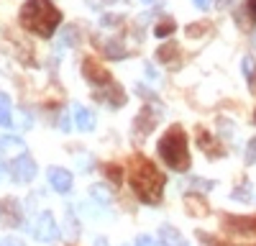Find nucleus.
Here are the masks:
<instances>
[{"label":"nucleus","instance_id":"5701e85b","mask_svg":"<svg viewBox=\"0 0 256 246\" xmlns=\"http://www.w3.org/2000/svg\"><path fill=\"white\" fill-rule=\"evenodd\" d=\"M244 74H246L248 80L254 77V59H251V56H246V59H244Z\"/></svg>","mask_w":256,"mask_h":246},{"label":"nucleus","instance_id":"4be33fe9","mask_svg":"<svg viewBox=\"0 0 256 246\" xmlns=\"http://www.w3.org/2000/svg\"><path fill=\"white\" fill-rule=\"evenodd\" d=\"M136 246H164V244H159V241H154L152 236H146V234H144V236L136 238Z\"/></svg>","mask_w":256,"mask_h":246},{"label":"nucleus","instance_id":"a878e982","mask_svg":"<svg viewBox=\"0 0 256 246\" xmlns=\"http://www.w3.org/2000/svg\"><path fill=\"white\" fill-rule=\"evenodd\" d=\"M254 159H256V141L248 144V162H254Z\"/></svg>","mask_w":256,"mask_h":246},{"label":"nucleus","instance_id":"6ab92c4d","mask_svg":"<svg viewBox=\"0 0 256 246\" xmlns=\"http://www.w3.org/2000/svg\"><path fill=\"white\" fill-rule=\"evenodd\" d=\"M74 36H77V31H74V26H70L67 31L62 34V46H74V44H77Z\"/></svg>","mask_w":256,"mask_h":246},{"label":"nucleus","instance_id":"7ed1b4c3","mask_svg":"<svg viewBox=\"0 0 256 246\" xmlns=\"http://www.w3.org/2000/svg\"><path fill=\"white\" fill-rule=\"evenodd\" d=\"M159 156L172 167L174 172H184L190 167V149H187V134L182 126H172L159 138Z\"/></svg>","mask_w":256,"mask_h":246},{"label":"nucleus","instance_id":"9b49d317","mask_svg":"<svg viewBox=\"0 0 256 246\" xmlns=\"http://www.w3.org/2000/svg\"><path fill=\"white\" fill-rule=\"evenodd\" d=\"M198 141H200V149H202L208 156H223V149H220V146H216L218 141L212 138L205 128H200V131H198Z\"/></svg>","mask_w":256,"mask_h":246},{"label":"nucleus","instance_id":"2f4dec72","mask_svg":"<svg viewBox=\"0 0 256 246\" xmlns=\"http://www.w3.org/2000/svg\"><path fill=\"white\" fill-rule=\"evenodd\" d=\"M141 3H146V6H152V3H154V0H141Z\"/></svg>","mask_w":256,"mask_h":246},{"label":"nucleus","instance_id":"20e7f679","mask_svg":"<svg viewBox=\"0 0 256 246\" xmlns=\"http://www.w3.org/2000/svg\"><path fill=\"white\" fill-rule=\"evenodd\" d=\"M82 74H84V80H88L90 85H95V88H108L110 82H113L110 72L105 70L98 59H92V56L82 59Z\"/></svg>","mask_w":256,"mask_h":246},{"label":"nucleus","instance_id":"f8f14e48","mask_svg":"<svg viewBox=\"0 0 256 246\" xmlns=\"http://www.w3.org/2000/svg\"><path fill=\"white\" fill-rule=\"evenodd\" d=\"M74 123H77V128H80V131H92V126H95V116H92L88 108H77V110H74Z\"/></svg>","mask_w":256,"mask_h":246},{"label":"nucleus","instance_id":"a211bd4d","mask_svg":"<svg viewBox=\"0 0 256 246\" xmlns=\"http://www.w3.org/2000/svg\"><path fill=\"white\" fill-rule=\"evenodd\" d=\"M174 28H177L174 20H164V24H159V26L154 28V34H156L159 38H164V36H169V34H174Z\"/></svg>","mask_w":256,"mask_h":246},{"label":"nucleus","instance_id":"393cba45","mask_svg":"<svg viewBox=\"0 0 256 246\" xmlns=\"http://www.w3.org/2000/svg\"><path fill=\"white\" fill-rule=\"evenodd\" d=\"M202 31H205V26H190V28H187V34H190V36H200Z\"/></svg>","mask_w":256,"mask_h":246},{"label":"nucleus","instance_id":"412c9836","mask_svg":"<svg viewBox=\"0 0 256 246\" xmlns=\"http://www.w3.org/2000/svg\"><path fill=\"white\" fill-rule=\"evenodd\" d=\"M8 146H20V138L18 136H3L0 138V149H8Z\"/></svg>","mask_w":256,"mask_h":246},{"label":"nucleus","instance_id":"7c9ffc66","mask_svg":"<svg viewBox=\"0 0 256 246\" xmlns=\"http://www.w3.org/2000/svg\"><path fill=\"white\" fill-rule=\"evenodd\" d=\"M95 246H108V241H105V238H98V241H95Z\"/></svg>","mask_w":256,"mask_h":246},{"label":"nucleus","instance_id":"ddd939ff","mask_svg":"<svg viewBox=\"0 0 256 246\" xmlns=\"http://www.w3.org/2000/svg\"><path fill=\"white\" fill-rule=\"evenodd\" d=\"M102 52L108 54V59H123V56L128 54L126 46L120 44L118 38H108V41H105V44H102Z\"/></svg>","mask_w":256,"mask_h":246},{"label":"nucleus","instance_id":"aec40b11","mask_svg":"<svg viewBox=\"0 0 256 246\" xmlns=\"http://www.w3.org/2000/svg\"><path fill=\"white\" fill-rule=\"evenodd\" d=\"M105 174H108L116 184L120 182V167H118V164H105Z\"/></svg>","mask_w":256,"mask_h":246},{"label":"nucleus","instance_id":"f3484780","mask_svg":"<svg viewBox=\"0 0 256 246\" xmlns=\"http://www.w3.org/2000/svg\"><path fill=\"white\" fill-rule=\"evenodd\" d=\"M162 238H164V246H187V241L169 226H162Z\"/></svg>","mask_w":256,"mask_h":246},{"label":"nucleus","instance_id":"c756f323","mask_svg":"<svg viewBox=\"0 0 256 246\" xmlns=\"http://www.w3.org/2000/svg\"><path fill=\"white\" fill-rule=\"evenodd\" d=\"M195 6H198V8H202V10H205V8H208V6H210V3H208V0H195Z\"/></svg>","mask_w":256,"mask_h":246},{"label":"nucleus","instance_id":"2eb2a0df","mask_svg":"<svg viewBox=\"0 0 256 246\" xmlns=\"http://www.w3.org/2000/svg\"><path fill=\"white\" fill-rule=\"evenodd\" d=\"M0 126H6V128H10V126H13L10 100H8V95H3V92H0Z\"/></svg>","mask_w":256,"mask_h":246},{"label":"nucleus","instance_id":"6e6552de","mask_svg":"<svg viewBox=\"0 0 256 246\" xmlns=\"http://www.w3.org/2000/svg\"><path fill=\"white\" fill-rule=\"evenodd\" d=\"M223 223L233 234H256V216H226Z\"/></svg>","mask_w":256,"mask_h":246},{"label":"nucleus","instance_id":"f257e3e1","mask_svg":"<svg viewBox=\"0 0 256 246\" xmlns=\"http://www.w3.org/2000/svg\"><path fill=\"white\" fill-rule=\"evenodd\" d=\"M128 182L136 192V198L141 202H148V205H156L162 200V192H164V174L156 170V164L152 159H146L141 154H136L128 164Z\"/></svg>","mask_w":256,"mask_h":246},{"label":"nucleus","instance_id":"0eeeda50","mask_svg":"<svg viewBox=\"0 0 256 246\" xmlns=\"http://www.w3.org/2000/svg\"><path fill=\"white\" fill-rule=\"evenodd\" d=\"M20 218H24V210H20L18 200H13V198L0 200V220H3L6 226L16 228V226H20Z\"/></svg>","mask_w":256,"mask_h":246},{"label":"nucleus","instance_id":"1a4fd4ad","mask_svg":"<svg viewBox=\"0 0 256 246\" xmlns=\"http://www.w3.org/2000/svg\"><path fill=\"white\" fill-rule=\"evenodd\" d=\"M49 182L56 192H70L72 190V174L67 170H59V167L49 170Z\"/></svg>","mask_w":256,"mask_h":246},{"label":"nucleus","instance_id":"bb28decb","mask_svg":"<svg viewBox=\"0 0 256 246\" xmlns=\"http://www.w3.org/2000/svg\"><path fill=\"white\" fill-rule=\"evenodd\" d=\"M0 246H24V244H20L18 238H6V241L0 244Z\"/></svg>","mask_w":256,"mask_h":246},{"label":"nucleus","instance_id":"9d476101","mask_svg":"<svg viewBox=\"0 0 256 246\" xmlns=\"http://www.w3.org/2000/svg\"><path fill=\"white\" fill-rule=\"evenodd\" d=\"M95 100H100V102H110L113 108H120L123 102H126V92H123V88L120 85H116V82H110L108 85V92H95Z\"/></svg>","mask_w":256,"mask_h":246},{"label":"nucleus","instance_id":"b1692460","mask_svg":"<svg viewBox=\"0 0 256 246\" xmlns=\"http://www.w3.org/2000/svg\"><path fill=\"white\" fill-rule=\"evenodd\" d=\"M92 195H95V198H100V200H102L105 205H108V200H110V195H108V192H105L102 188H92Z\"/></svg>","mask_w":256,"mask_h":246},{"label":"nucleus","instance_id":"39448f33","mask_svg":"<svg viewBox=\"0 0 256 246\" xmlns=\"http://www.w3.org/2000/svg\"><path fill=\"white\" fill-rule=\"evenodd\" d=\"M10 177L20 184H26L36 177V162L28 156V154H18L13 162H10Z\"/></svg>","mask_w":256,"mask_h":246},{"label":"nucleus","instance_id":"f03ea898","mask_svg":"<svg viewBox=\"0 0 256 246\" xmlns=\"http://www.w3.org/2000/svg\"><path fill=\"white\" fill-rule=\"evenodd\" d=\"M18 18H20V26L26 31H31L41 38H49L59 26L62 13L52 0H26V6L20 8Z\"/></svg>","mask_w":256,"mask_h":246},{"label":"nucleus","instance_id":"473e14b6","mask_svg":"<svg viewBox=\"0 0 256 246\" xmlns=\"http://www.w3.org/2000/svg\"><path fill=\"white\" fill-rule=\"evenodd\" d=\"M0 172H3V162H0Z\"/></svg>","mask_w":256,"mask_h":246},{"label":"nucleus","instance_id":"423d86ee","mask_svg":"<svg viewBox=\"0 0 256 246\" xmlns=\"http://www.w3.org/2000/svg\"><path fill=\"white\" fill-rule=\"evenodd\" d=\"M34 236L38 241H56L59 238V228H56V220L49 210L44 213H38L36 223H34Z\"/></svg>","mask_w":256,"mask_h":246},{"label":"nucleus","instance_id":"cd10ccee","mask_svg":"<svg viewBox=\"0 0 256 246\" xmlns=\"http://www.w3.org/2000/svg\"><path fill=\"white\" fill-rule=\"evenodd\" d=\"M146 74H148V77H152V80H156V70H154L152 64H146Z\"/></svg>","mask_w":256,"mask_h":246},{"label":"nucleus","instance_id":"72a5a7b5","mask_svg":"<svg viewBox=\"0 0 256 246\" xmlns=\"http://www.w3.org/2000/svg\"><path fill=\"white\" fill-rule=\"evenodd\" d=\"M254 46H256V36H254Z\"/></svg>","mask_w":256,"mask_h":246},{"label":"nucleus","instance_id":"c85d7f7f","mask_svg":"<svg viewBox=\"0 0 256 246\" xmlns=\"http://www.w3.org/2000/svg\"><path fill=\"white\" fill-rule=\"evenodd\" d=\"M248 10H251V16L256 18V0H248Z\"/></svg>","mask_w":256,"mask_h":246},{"label":"nucleus","instance_id":"4468645a","mask_svg":"<svg viewBox=\"0 0 256 246\" xmlns=\"http://www.w3.org/2000/svg\"><path fill=\"white\" fill-rule=\"evenodd\" d=\"M187 213L190 216H198V218H202V216H208V208H205V200L202 198H198V195H187Z\"/></svg>","mask_w":256,"mask_h":246},{"label":"nucleus","instance_id":"dca6fc26","mask_svg":"<svg viewBox=\"0 0 256 246\" xmlns=\"http://www.w3.org/2000/svg\"><path fill=\"white\" fill-rule=\"evenodd\" d=\"M177 54H180L177 44H174V41H169V44H162V46H159L156 59H159V62H164V64H169V62H174V59H177Z\"/></svg>","mask_w":256,"mask_h":246}]
</instances>
